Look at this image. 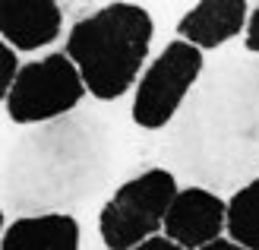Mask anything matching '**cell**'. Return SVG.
Listing matches in <instances>:
<instances>
[{
  "label": "cell",
  "mask_w": 259,
  "mask_h": 250,
  "mask_svg": "<svg viewBox=\"0 0 259 250\" xmlns=\"http://www.w3.org/2000/svg\"><path fill=\"white\" fill-rule=\"evenodd\" d=\"M161 159L218 196L259 177V57L225 54L202 73L164 130Z\"/></svg>",
  "instance_id": "cell-1"
},
{
  "label": "cell",
  "mask_w": 259,
  "mask_h": 250,
  "mask_svg": "<svg viewBox=\"0 0 259 250\" xmlns=\"http://www.w3.org/2000/svg\"><path fill=\"white\" fill-rule=\"evenodd\" d=\"M111 171L114 133L105 114L79 108L25 127L4 149V216H73L108 187Z\"/></svg>",
  "instance_id": "cell-2"
},
{
  "label": "cell",
  "mask_w": 259,
  "mask_h": 250,
  "mask_svg": "<svg viewBox=\"0 0 259 250\" xmlns=\"http://www.w3.org/2000/svg\"><path fill=\"white\" fill-rule=\"evenodd\" d=\"M155 35L152 13L136 4H108L70 29L63 54L82 73L89 95L117 101L139 83Z\"/></svg>",
  "instance_id": "cell-3"
},
{
  "label": "cell",
  "mask_w": 259,
  "mask_h": 250,
  "mask_svg": "<svg viewBox=\"0 0 259 250\" xmlns=\"http://www.w3.org/2000/svg\"><path fill=\"white\" fill-rule=\"evenodd\" d=\"M180 193L174 171L149 168L120 184L98 212V231L108 250H133L164 228L167 209Z\"/></svg>",
  "instance_id": "cell-4"
},
{
  "label": "cell",
  "mask_w": 259,
  "mask_h": 250,
  "mask_svg": "<svg viewBox=\"0 0 259 250\" xmlns=\"http://www.w3.org/2000/svg\"><path fill=\"white\" fill-rule=\"evenodd\" d=\"M85 92L89 89L82 83L79 67L63 51H54V54H45L41 60L22 63L4 104L13 124L38 127L79 111Z\"/></svg>",
  "instance_id": "cell-5"
},
{
  "label": "cell",
  "mask_w": 259,
  "mask_h": 250,
  "mask_svg": "<svg viewBox=\"0 0 259 250\" xmlns=\"http://www.w3.org/2000/svg\"><path fill=\"white\" fill-rule=\"evenodd\" d=\"M205 73L202 51L187 42H171L146 70L133 95V124L142 130H167L184 101Z\"/></svg>",
  "instance_id": "cell-6"
},
{
  "label": "cell",
  "mask_w": 259,
  "mask_h": 250,
  "mask_svg": "<svg viewBox=\"0 0 259 250\" xmlns=\"http://www.w3.org/2000/svg\"><path fill=\"white\" fill-rule=\"evenodd\" d=\"M228 231V203L218 193L190 184L180 187L164 219V234L184 250H199Z\"/></svg>",
  "instance_id": "cell-7"
},
{
  "label": "cell",
  "mask_w": 259,
  "mask_h": 250,
  "mask_svg": "<svg viewBox=\"0 0 259 250\" xmlns=\"http://www.w3.org/2000/svg\"><path fill=\"white\" fill-rule=\"evenodd\" d=\"M250 4L247 0H202L193 10L184 13V19L177 22L180 42L193 48L212 51L218 45L237 38L250 22Z\"/></svg>",
  "instance_id": "cell-8"
},
{
  "label": "cell",
  "mask_w": 259,
  "mask_h": 250,
  "mask_svg": "<svg viewBox=\"0 0 259 250\" xmlns=\"http://www.w3.org/2000/svg\"><path fill=\"white\" fill-rule=\"evenodd\" d=\"M63 10L54 0H4L0 4V32L16 51H38L57 42Z\"/></svg>",
  "instance_id": "cell-9"
},
{
  "label": "cell",
  "mask_w": 259,
  "mask_h": 250,
  "mask_svg": "<svg viewBox=\"0 0 259 250\" xmlns=\"http://www.w3.org/2000/svg\"><path fill=\"white\" fill-rule=\"evenodd\" d=\"M79 222L63 212L10 222L0 250H79Z\"/></svg>",
  "instance_id": "cell-10"
},
{
  "label": "cell",
  "mask_w": 259,
  "mask_h": 250,
  "mask_svg": "<svg viewBox=\"0 0 259 250\" xmlns=\"http://www.w3.org/2000/svg\"><path fill=\"white\" fill-rule=\"evenodd\" d=\"M228 234L247 250H259V177L228 200Z\"/></svg>",
  "instance_id": "cell-11"
},
{
  "label": "cell",
  "mask_w": 259,
  "mask_h": 250,
  "mask_svg": "<svg viewBox=\"0 0 259 250\" xmlns=\"http://www.w3.org/2000/svg\"><path fill=\"white\" fill-rule=\"evenodd\" d=\"M0 98L7 101V95H10V89H13V83H16V76H19V60H16V48H10L7 42L0 45Z\"/></svg>",
  "instance_id": "cell-12"
},
{
  "label": "cell",
  "mask_w": 259,
  "mask_h": 250,
  "mask_svg": "<svg viewBox=\"0 0 259 250\" xmlns=\"http://www.w3.org/2000/svg\"><path fill=\"white\" fill-rule=\"evenodd\" d=\"M243 48H247V54L259 57V7H253V13H250L247 32H243Z\"/></svg>",
  "instance_id": "cell-13"
},
{
  "label": "cell",
  "mask_w": 259,
  "mask_h": 250,
  "mask_svg": "<svg viewBox=\"0 0 259 250\" xmlns=\"http://www.w3.org/2000/svg\"><path fill=\"white\" fill-rule=\"evenodd\" d=\"M133 250H184L180 244H174L167 234H155V238H149V241H142L139 247H133Z\"/></svg>",
  "instance_id": "cell-14"
},
{
  "label": "cell",
  "mask_w": 259,
  "mask_h": 250,
  "mask_svg": "<svg viewBox=\"0 0 259 250\" xmlns=\"http://www.w3.org/2000/svg\"><path fill=\"white\" fill-rule=\"evenodd\" d=\"M199 250H247V247H240L237 241H231V238H218V241L205 244V247H199Z\"/></svg>",
  "instance_id": "cell-15"
}]
</instances>
